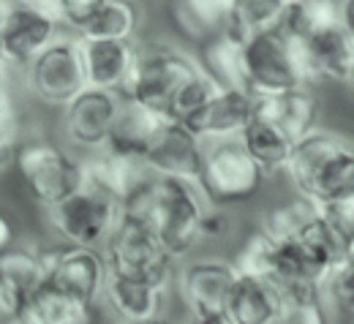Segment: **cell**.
<instances>
[{"label":"cell","instance_id":"obj_17","mask_svg":"<svg viewBox=\"0 0 354 324\" xmlns=\"http://www.w3.org/2000/svg\"><path fill=\"white\" fill-rule=\"evenodd\" d=\"M251 117H254V98L248 93L218 90L180 126H185L202 144H207V142L237 139L251 123Z\"/></svg>","mask_w":354,"mask_h":324},{"label":"cell","instance_id":"obj_39","mask_svg":"<svg viewBox=\"0 0 354 324\" xmlns=\"http://www.w3.org/2000/svg\"><path fill=\"white\" fill-rule=\"evenodd\" d=\"M11 316H17V311H14L8 294H6V289H3V283H0V322H6V319H11Z\"/></svg>","mask_w":354,"mask_h":324},{"label":"cell","instance_id":"obj_25","mask_svg":"<svg viewBox=\"0 0 354 324\" xmlns=\"http://www.w3.org/2000/svg\"><path fill=\"white\" fill-rule=\"evenodd\" d=\"M142 8L126 0H95L88 22L71 36L77 41H136Z\"/></svg>","mask_w":354,"mask_h":324},{"label":"cell","instance_id":"obj_32","mask_svg":"<svg viewBox=\"0 0 354 324\" xmlns=\"http://www.w3.org/2000/svg\"><path fill=\"white\" fill-rule=\"evenodd\" d=\"M316 210L319 207H313L308 199H300V196L292 193L289 199L267 207L265 213H262V221H259L257 229H262L275 242L295 240L300 231L306 229V224H308L310 218L316 216Z\"/></svg>","mask_w":354,"mask_h":324},{"label":"cell","instance_id":"obj_34","mask_svg":"<svg viewBox=\"0 0 354 324\" xmlns=\"http://www.w3.org/2000/svg\"><path fill=\"white\" fill-rule=\"evenodd\" d=\"M272 245H275V240H270L262 229H254L237 245V251L229 256L234 273L237 276H251V278H267Z\"/></svg>","mask_w":354,"mask_h":324},{"label":"cell","instance_id":"obj_3","mask_svg":"<svg viewBox=\"0 0 354 324\" xmlns=\"http://www.w3.org/2000/svg\"><path fill=\"white\" fill-rule=\"evenodd\" d=\"M196 74H202V66L196 63V55L185 52L183 46L167 41H142L136 44L131 74L120 95L167 120L180 88L188 85Z\"/></svg>","mask_w":354,"mask_h":324},{"label":"cell","instance_id":"obj_43","mask_svg":"<svg viewBox=\"0 0 354 324\" xmlns=\"http://www.w3.org/2000/svg\"><path fill=\"white\" fill-rule=\"evenodd\" d=\"M112 324H123V322H112ZM142 324H172L169 319H156V322H142Z\"/></svg>","mask_w":354,"mask_h":324},{"label":"cell","instance_id":"obj_8","mask_svg":"<svg viewBox=\"0 0 354 324\" xmlns=\"http://www.w3.org/2000/svg\"><path fill=\"white\" fill-rule=\"evenodd\" d=\"M19 88L46 109H63L85 90V74L80 60V41L57 36L44 52H39L19 74Z\"/></svg>","mask_w":354,"mask_h":324},{"label":"cell","instance_id":"obj_37","mask_svg":"<svg viewBox=\"0 0 354 324\" xmlns=\"http://www.w3.org/2000/svg\"><path fill=\"white\" fill-rule=\"evenodd\" d=\"M226 229H229V221H226L223 210L210 207V210H207V216H205V221H202V240H216V237H223Z\"/></svg>","mask_w":354,"mask_h":324},{"label":"cell","instance_id":"obj_15","mask_svg":"<svg viewBox=\"0 0 354 324\" xmlns=\"http://www.w3.org/2000/svg\"><path fill=\"white\" fill-rule=\"evenodd\" d=\"M295 240L303 242L330 270L354 262V202L319 207Z\"/></svg>","mask_w":354,"mask_h":324},{"label":"cell","instance_id":"obj_11","mask_svg":"<svg viewBox=\"0 0 354 324\" xmlns=\"http://www.w3.org/2000/svg\"><path fill=\"white\" fill-rule=\"evenodd\" d=\"M237 273L229 256H188L175 267L172 289L188 319L223 316V305L229 297Z\"/></svg>","mask_w":354,"mask_h":324},{"label":"cell","instance_id":"obj_4","mask_svg":"<svg viewBox=\"0 0 354 324\" xmlns=\"http://www.w3.org/2000/svg\"><path fill=\"white\" fill-rule=\"evenodd\" d=\"M11 169L41 210L55 207L85 185L82 155L55 137H22L14 147Z\"/></svg>","mask_w":354,"mask_h":324},{"label":"cell","instance_id":"obj_28","mask_svg":"<svg viewBox=\"0 0 354 324\" xmlns=\"http://www.w3.org/2000/svg\"><path fill=\"white\" fill-rule=\"evenodd\" d=\"M237 142L243 144V150L248 153V158L262 169L265 178L281 175L286 166V158L292 153V139L283 131H278L272 123H267L262 117H251V123L243 128V134L237 137Z\"/></svg>","mask_w":354,"mask_h":324},{"label":"cell","instance_id":"obj_6","mask_svg":"<svg viewBox=\"0 0 354 324\" xmlns=\"http://www.w3.org/2000/svg\"><path fill=\"white\" fill-rule=\"evenodd\" d=\"M265 180L267 178L262 175V169L248 158V153L237 139L205 144L196 188L210 207L223 210L243 204L259 193Z\"/></svg>","mask_w":354,"mask_h":324},{"label":"cell","instance_id":"obj_26","mask_svg":"<svg viewBox=\"0 0 354 324\" xmlns=\"http://www.w3.org/2000/svg\"><path fill=\"white\" fill-rule=\"evenodd\" d=\"M161 126H164V117H158L156 112H150V109H145L133 101H126L120 95V109L115 115V123H112V131H109L104 150L142 158L147 144L153 142Z\"/></svg>","mask_w":354,"mask_h":324},{"label":"cell","instance_id":"obj_13","mask_svg":"<svg viewBox=\"0 0 354 324\" xmlns=\"http://www.w3.org/2000/svg\"><path fill=\"white\" fill-rule=\"evenodd\" d=\"M41 262H44L46 286L66 292L71 297H80L82 303L98 308L101 292L106 283V265L98 248L52 242V245H41Z\"/></svg>","mask_w":354,"mask_h":324},{"label":"cell","instance_id":"obj_7","mask_svg":"<svg viewBox=\"0 0 354 324\" xmlns=\"http://www.w3.org/2000/svg\"><path fill=\"white\" fill-rule=\"evenodd\" d=\"M63 36L57 3L52 0H0V63L11 71H22L39 52Z\"/></svg>","mask_w":354,"mask_h":324},{"label":"cell","instance_id":"obj_30","mask_svg":"<svg viewBox=\"0 0 354 324\" xmlns=\"http://www.w3.org/2000/svg\"><path fill=\"white\" fill-rule=\"evenodd\" d=\"M196 63L202 66V71L221 90L245 93V79H243V44H237L226 33L210 39L205 46H199Z\"/></svg>","mask_w":354,"mask_h":324},{"label":"cell","instance_id":"obj_42","mask_svg":"<svg viewBox=\"0 0 354 324\" xmlns=\"http://www.w3.org/2000/svg\"><path fill=\"white\" fill-rule=\"evenodd\" d=\"M188 324H229L223 316H207V319H188Z\"/></svg>","mask_w":354,"mask_h":324},{"label":"cell","instance_id":"obj_29","mask_svg":"<svg viewBox=\"0 0 354 324\" xmlns=\"http://www.w3.org/2000/svg\"><path fill=\"white\" fill-rule=\"evenodd\" d=\"M283 0H237L229 3L223 33L237 44H245L267 30H275L283 17Z\"/></svg>","mask_w":354,"mask_h":324},{"label":"cell","instance_id":"obj_14","mask_svg":"<svg viewBox=\"0 0 354 324\" xmlns=\"http://www.w3.org/2000/svg\"><path fill=\"white\" fill-rule=\"evenodd\" d=\"M118 109H120L118 93L85 88L71 104L60 109V120H57L60 142L77 155H93L104 150Z\"/></svg>","mask_w":354,"mask_h":324},{"label":"cell","instance_id":"obj_24","mask_svg":"<svg viewBox=\"0 0 354 324\" xmlns=\"http://www.w3.org/2000/svg\"><path fill=\"white\" fill-rule=\"evenodd\" d=\"M0 283L14 305V311H25L36 292L44 286V262L41 248L14 242L8 251L0 254Z\"/></svg>","mask_w":354,"mask_h":324},{"label":"cell","instance_id":"obj_40","mask_svg":"<svg viewBox=\"0 0 354 324\" xmlns=\"http://www.w3.org/2000/svg\"><path fill=\"white\" fill-rule=\"evenodd\" d=\"M11 161H14V147H8V144L0 142V175L11 169Z\"/></svg>","mask_w":354,"mask_h":324},{"label":"cell","instance_id":"obj_21","mask_svg":"<svg viewBox=\"0 0 354 324\" xmlns=\"http://www.w3.org/2000/svg\"><path fill=\"white\" fill-rule=\"evenodd\" d=\"M254 115L272 123L278 131H283L292 142L308 137L310 131L319 128V115H322V101L319 93L310 88L281 93L272 98L254 101Z\"/></svg>","mask_w":354,"mask_h":324},{"label":"cell","instance_id":"obj_33","mask_svg":"<svg viewBox=\"0 0 354 324\" xmlns=\"http://www.w3.org/2000/svg\"><path fill=\"white\" fill-rule=\"evenodd\" d=\"M17 71L0 63V142L17 147L22 139V104H19Z\"/></svg>","mask_w":354,"mask_h":324},{"label":"cell","instance_id":"obj_31","mask_svg":"<svg viewBox=\"0 0 354 324\" xmlns=\"http://www.w3.org/2000/svg\"><path fill=\"white\" fill-rule=\"evenodd\" d=\"M25 311L36 324H93L98 308L44 283Z\"/></svg>","mask_w":354,"mask_h":324},{"label":"cell","instance_id":"obj_19","mask_svg":"<svg viewBox=\"0 0 354 324\" xmlns=\"http://www.w3.org/2000/svg\"><path fill=\"white\" fill-rule=\"evenodd\" d=\"M330 273L333 270L297 240H281L272 245L267 280L283 294H319Z\"/></svg>","mask_w":354,"mask_h":324},{"label":"cell","instance_id":"obj_10","mask_svg":"<svg viewBox=\"0 0 354 324\" xmlns=\"http://www.w3.org/2000/svg\"><path fill=\"white\" fill-rule=\"evenodd\" d=\"M243 79H245V93L254 101L306 88L300 77L295 41L281 28L245 41L243 44Z\"/></svg>","mask_w":354,"mask_h":324},{"label":"cell","instance_id":"obj_23","mask_svg":"<svg viewBox=\"0 0 354 324\" xmlns=\"http://www.w3.org/2000/svg\"><path fill=\"white\" fill-rule=\"evenodd\" d=\"M281 308L283 292L272 280L237 276L223 305V319L229 324H275Z\"/></svg>","mask_w":354,"mask_h":324},{"label":"cell","instance_id":"obj_12","mask_svg":"<svg viewBox=\"0 0 354 324\" xmlns=\"http://www.w3.org/2000/svg\"><path fill=\"white\" fill-rule=\"evenodd\" d=\"M297 49L303 85L316 90L324 85L352 88L354 77V30L352 28H327L306 39H292Z\"/></svg>","mask_w":354,"mask_h":324},{"label":"cell","instance_id":"obj_2","mask_svg":"<svg viewBox=\"0 0 354 324\" xmlns=\"http://www.w3.org/2000/svg\"><path fill=\"white\" fill-rule=\"evenodd\" d=\"M295 196L313 207L354 202V144L333 128H316L297 139L281 172Z\"/></svg>","mask_w":354,"mask_h":324},{"label":"cell","instance_id":"obj_35","mask_svg":"<svg viewBox=\"0 0 354 324\" xmlns=\"http://www.w3.org/2000/svg\"><path fill=\"white\" fill-rule=\"evenodd\" d=\"M319 300L324 303V308L333 314V319L335 316H352L354 311V262L349 265H344V267H338V270H333L327 280H324V286H322V292H319Z\"/></svg>","mask_w":354,"mask_h":324},{"label":"cell","instance_id":"obj_1","mask_svg":"<svg viewBox=\"0 0 354 324\" xmlns=\"http://www.w3.org/2000/svg\"><path fill=\"white\" fill-rule=\"evenodd\" d=\"M210 204L194 183H180L169 178L150 175L120 204V216L145 224L169 254V259L180 265L185 262L202 242V221Z\"/></svg>","mask_w":354,"mask_h":324},{"label":"cell","instance_id":"obj_38","mask_svg":"<svg viewBox=\"0 0 354 324\" xmlns=\"http://www.w3.org/2000/svg\"><path fill=\"white\" fill-rule=\"evenodd\" d=\"M14 245V224L0 213V254Z\"/></svg>","mask_w":354,"mask_h":324},{"label":"cell","instance_id":"obj_5","mask_svg":"<svg viewBox=\"0 0 354 324\" xmlns=\"http://www.w3.org/2000/svg\"><path fill=\"white\" fill-rule=\"evenodd\" d=\"M101 256L106 265V276L145 280V283L172 292L177 265L161 248L158 237L133 218L120 216L115 231L109 234V240L101 248Z\"/></svg>","mask_w":354,"mask_h":324},{"label":"cell","instance_id":"obj_18","mask_svg":"<svg viewBox=\"0 0 354 324\" xmlns=\"http://www.w3.org/2000/svg\"><path fill=\"white\" fill-rule=\"evenodd\" d=\"M98 305L109 308L112 322H156V319H167L169 289H161V286H153V283H145V280L106 276Z\"/></svg>","mask_w":354,"mask_h":324},{"label":"cell","instance_id":"obj_9","mask_svg":"<svg viewBox=\"0 0 354 324\" xmlns=\"http://www.w3.org/2000/svg\"><path fill=\"white\" fill-rule=\"evenodd\" d=\"M44 216L57 242L101 251L120 221V202L82 185L55 207L44 210Z\"/></svg>","mask_w":354,"mask_h":324},{"label":"cell","instance_id":"obj_22","mask_svg":"<svg viewBox=\"0 0 354 324\" xmlns=\"http://www.w3.org/2000/svg\"><path fill=\"white\" fill-rule=\"evenodd\" d=\"M136 55V41H80V60L90 90H123Z\"/></svg>","mask_w":354,"mask_h":324},{"label":"cell","instance_id":"obj_16","mask_svg":"<svg viewBox=\"0 0 354 324\" xmlns=\"http://www.w3.org/2000/svg\"><path fill=\"white\" fill-rule=\"evenodd\" d=\"M202 150H205V144L185 126L164 120L158 134L147 144L142 161H145L147 172L156 178H169V180L196 185L199 166H202Z\"/></svg>","mask_w":354,"mask_h":324},{"label":"cell","instance_id":"obj_36","mask_svg":"<svg viewBox=\"0 0 354 324\" xmlns=\"http://www.w3.org/2000/svg\"><path fill=\"white\" fill-rule=\"evenodd\" d=\"M275 324H333V314L319 294H283V308Z\"/></svg>","mask_w":354,"mask_h":324},{"label":"cell","instance_id":"obj_20","mask_svg":"<svg viewBox=\"0 0 354 324\" xmlns=\"http://www.w3.org/2000/svg\"><path fill=\"white\" fill-rule=\"evenodd\" d=\"M82 175H85L88 188L120 202V204L150 178L142 158L120 155L112 150H98L93 155H82Z\"/></svg>","mask_w":354,"mask_h":324},{"label":"cell","instance_id":"obj_41","mask_svg":"<svg viewBox=\"0 0 354 324\" xmlns=\"http://www.w3.org/2000/svg\"><path fill=\"white\" fill-rule=\"evenodd\" d=\"M0 324H36V322L28 316V311H19L17 316H11V319H6V322H0Z\"/></svg>","mask_w":354,"mask_h":324},{"label":"cell","instance_id":"obj_27","mask_svg":"<svg viewBox=\"0 0 354 324\" xmlns=\"http://www.w3.org/2000/svg\"><path fill=\"white\" fill-rule=\"evenodd\" d=\"M226 11L229 3L223 0H188V3H172L167 8V17L183 41H188L191 46H205L210 39L223 33Z\"/></svg>","mask_w":354,"mask_h":324}]
</instances>
